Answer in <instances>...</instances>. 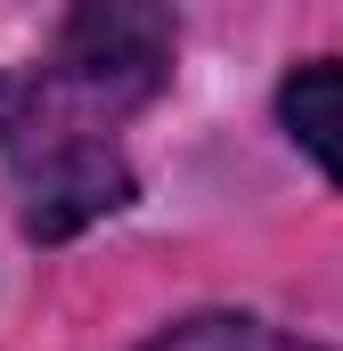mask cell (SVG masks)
<instances>
[{
  "instance_id": "277c9868",
  "label": "cell",
  "mask_w": 343,
  "mask_h": 351,
  "mask_svg": "<svg viewBox=\"0 0 343 351\" xmlns=\"http://www.w3.org/2000/svg\"><path fill=\"white\" fill-rule=\"evenodd\" d=\"M139 351H327V343L286 335V327L246 319V311H204V319H180V327H164L156 343H139Z\"/></svg>"
},
{
  "instance_id": "3957f363",
  "label": "cell",
  "mask_w": 343,
  "mask_h": 351,
  "mask_svg": "<svg viewBox=\"0 0 343 351\" xmlns=\"http://www.w3.org/2000/svg\"><path fill=\"white\" fill-rule=\"evenodd\" d=\"M278 114H286V131H294V147L319 164L327 180H343V66H294L286 82H278Z\"/></svg>"
},
{
  "instance_id": "7a4b0ae2",
  "label": "cell",
  "mask_w": 343,
  "mask_h": 351,
  "mask_svg": "<svg viewBox=\"0 0 343 351\" xmlns=\"http://www.w3.org/2000/svg\"><path fill=\"white\" fill-rule=\"evenodd\" d=\"M172 82L164 0H74L49 49V90L82 114H131Z\"/></svg>"
},
{
  "instance_id": "6da1fadb",
  "label": "cell",
  "mask_w": 343,
  "mask_h": 351,
  "mask_svg": "<svg viewBox=\"0 0 343 351\" xmlns=\"http://www.w3.org/2000/svg\"><path fill=\"white\" fill-rule=\"evenodd\" d=\"M0 147H8L16 196H25V229L41 245H58V237L131 204V164L98 139V114H82L49 82L0 74Z\"/></svg>"
}]
</instances>
